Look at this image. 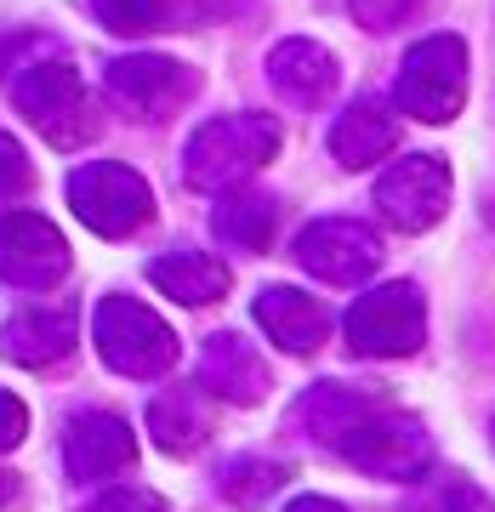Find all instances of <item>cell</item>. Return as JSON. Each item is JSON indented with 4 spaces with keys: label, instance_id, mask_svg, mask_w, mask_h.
<instances>
[{
    "label": "cell",
    "instance_id": "12",
    "mask_svg": "<svg viewBox=\"0 0 495 512\" xmlns=\"http://www.w3.org/2000/svg\"><path fill=\"white\" fill-rule=\"evenodd\" d=\"M74 342H80V313L74 308H52V302H35V308L12 313L0 325V353L23 370H46L57 359H69Z\"/></svg>",
    "mask_w": 495,
    "mask_h": 512
},
{
    "label": "cell",
    "instance_id": "2",
    "mask_svg": "<svg viewBox=\"0 0 495 512\" xmlns=\"http://www.w3.org/2000/svg\"><path fill=\"white\" fill-rule=\"evenodd\" d=\"M12 103L23 109V120L46 137L52 148H86L103 137V114H97V97L86 92L80 69L69 63H29L12 80Z\"/></svg>",
    "mask_w": 495,
    "mask_h": 512
},
{
    "label": "cell",
    "instance_id": "22",
    "mask_svg": "<svg viewBox=\"0 0 495 512\" xmlns=\"http://www.w3.org/2000/svg\"><path fill=\"white\" fill-rule=\"evenodd\" d=\"M274 222H279V205L262 200V194H228V200L211 211L217 239L222 245H234V251H268Z\"/></svg>",
    "mask_w": 495,
    "mask_h": 512
},
{
    "label": "cell",
    "instance_id": "21",
    "mask_svg": "<svg viewBox=\"0 0 495 512\" xmlns=\"http://www.w3.org/2000/svg\"><path fill=\"white\" fill-rule=\"evenodd\" d=\"M92 6L114 35H154V29H200L211 0H92Z\"/></svg>",
    "mask_w": 495,
    "mask_h": 512
},
{
    "label": "cell",
    "instance_id": "18",
    "mask_svg": "<svg viewBox=\"0 0 495 512\" xmlns=\"http://www.w3.org/2000/svg\"><path fill=\"white\" fill-rule=\"evenodd\" d=\"M148 433L165 456H194L211 439V393L205 387H165L148 404Z\"/></svg>",
    "mask_w": 495,
    "mask_h": 512
},
{
    "label": "cell",
    "instance_id": "20",
    "mask_svg": "<svg viewBox=\"0 0 495 512\" xmlns=\"http://www.w3.org/2000/svg\"><path fill=\"white\" fill-rule=\"evenodd\" d=\"M148 279L160 285L165 296H177L183 308H205V302H222L228 296V268H222L211 251H165L148 262Z\"/></svg>",
    "mask_w": 495,
    "mask_h": 512
},
{
    "label": "cell",
    "instance_id": "23",
    "mask_svg": "<svg viewBox=\"0 0 495 512\" xmlns=\"http://www.w3.org/2000/svg\"><path fill=\"white\" fill-rule=\"evenodd\" d=\"M285 484V467L279 461H262V456H239L222 467V495L239 501V507H262L268 495Z\"/></svg>",
    "mask_w": 495,
    "mask_h": 512
},
{
    "label": "cell",
    "instance_id": "25",
    "mask_svg": "<svg viewBox=\"0 0 495 512\" xmlns=\"http://www.w3.org/2000/svg\"><path fill=\"white\" fill-rule=\"evenodd\" d=\"M353 23H365L370 35H382V29H399L422 12V0H348Z\"/></svg>",
    "mask_w": 495,
    "mask_h": 512
},
{
    "label": "cell",
    "instance_id": "24",
    "mask_svg": "<svg viewBox=\"0 0 495 512\" xmlns=\"http://www.w3.org/2000/svg\"><path fill=\"white\" fill-rule=\"evenodd\" d=\"M29 188H35V165H29V154H23V143L12 131H0V205L23 200Z\"/></svg>",
    "mask_w": 495,
    "mask_h": 512
},
{
    "label": "cell",
    "instance_id": "17",
    "mask_svg": "<svg viewBox=\"0 0 495 512\" xmlns=\"http://www.w3.org/2000/svg\"><path fill=\"white\" fill-rule=\"evenodd\" d=\"M268 80H274V92L296 109H319L330 92H336V57L319 46V40H279L274 52H268Z\"/></svg>",
    "mask_w": 495,
    "mask_h": 512
},
{
    "label": "cell",
    "instance_id": "26",
    "mask_svg": "<svg viewBox=\"0 0 495 512\" xmlns=\"http://www.w3.org/2000/svg\"><path fill=\"white\" fill-rule=\"evenodd\" d=\"M92 512H171V507H165V495L143 490V484H120V490H109Z\"/></svg>",
    "mask_w": 495,
    "mask_h": 512
},
{
    "label": "cell",
    "instance_id": "19",
    "mask_svg": "<svg viewBox=\"0 0 495 512\" xmlns=\"http://www.w3.org/2000/svg\"><path fill=\"white\" fill-rule=\"evenodd\" d=\"M393 148H399V120L382 103H353L330 126V154H336V165H348V171H365V165L387 160Z\"/></svg>",
    "mask_w": 495,
    "mask_h": 512
},
{
    "label": "cell",
    "instance_id": "4",
    "mask_svg": "<svg viewBox=\"0 0 495 512\" xmlns=\"http://www.w3.org/2000/svg\"><path fill=\"white\" fill-rule=\"evenodd\" d=\"M393 103H399V114L422 120V126L456 120L461 103H467V46H461L456 35L416 40V46L404 52V63H399Z\"/></svg>",
    "mask_w": 495,
    "mask_h": 512
},
{
    "label": "cell",
    "instance_id": "29",
    "mask_svg": "<svg viewBox=\"0 0 495 512\" xmlns=\"http://www.w3.org/2000/svg\"><path fill=\"white\" fill-rule=\"evenodd\" d=\"M285 512H348V507H336V501H325V495H302V501H291Z\"/></svg>",
    "mask_w": 495,
    "mask_h": 512
},
{
    "label": "cell",
    "instance_id": "14",
    "mask_svg": "<svg viewBox=\"0 0 495 512\" xmlns=\"http://www.w3.org/2000/svg\"><path fill=\"white\" fill-rule=\"evenodd\" d=\"M63 461H69L74 478H114L137 461V439L131 427L109 410H92V416L69 421V439H63Z\"/></svg>",
    "mask_w": 495,
    "mask_h": 512
},
{
    "label": "cell",
    "instance_id": "6",
    "mask_svg": "<svg viewBox=\"0 0 495 512\" xmlns=\"http://www.w3.org/2000/svg\"><path fill=\"white\" fill-rule=\"evenodd\" d=\"M427 336V302L410 279L376 285L348 308V348L365 359H404Z\"/></svg>",
    "mask_w": 495,
    "mask_h": 512
},
{
    "label": "cell",
    "instance_id": "5",
    "mask_svg": "<svg viewBox=\"0 0 495 512\" xmlns=\"http://www.w3.org/2000/svg\"><path fill=\"white\" fill-rule=\"evenodd\" d=\"M69 205H74V217L86 222L92 234H103V239H126V234H137V228L154 217V194H148V183L120 160L80 165V171L69 177Z\"/></svg>",
    "mask_w": 495,
    "mask_h": 512
},
{
    "label": "cell",
    "instance_id": "28",
    "mask_svg": "<svg viewBox=\"0 0 495 512\" xmlns=\"http://www.w3.org/2000/svg\"><path fill=\"white\" fill-rule=\"evenodd\" d=\"M444 512H495V507H490V495H478L473 484H461L456 478V484L444 490Z\"/></svg>",
    "mask_w": 495,
    "mask_h": 512
},
{
    "label": "cell",
    "instance_id": "13",
    "mask_svg": "<svg viewBox=\"0 0 495 512\" xmlns=\"http://www.w3.org/2000/svg\"><path fill=\"white\" fill-rule=\"evenodd\" d=\"M200 387L228 404H262L268 399V365L239 330H217L200 353Z\"/></svg>",
    "mask_w": 495,
    "mask_h": 512
},
{
    "label": "cell",
    "instance_id": "8",
    "mask_svg": "<svg viewBox=\"0 0 495 512\" xmlns=\"http://www.w3.org/2000/svg\"><path fill=\"white\" fill-rule=\"evenodd\" d=\"M376 205L399 234H427L450 205V165L439 154H404L376 177Z\"/></svg>",
    "mask_w": 495,
    "mask_h": 512
},
{
    "label": "cell",
    "instance_id": "16",
    "mask_svg": "<svg viewBox=\"0 0 495 512\" xmlns=\"http://www.w3.org/2000/svg\"><path fill=\"white\" fill-rule=\"evenodd\" d=\"M257 325L262 336L274 342V348L285 353H319L330 336V313L313 302L308 291H296V285H268V291L257 296Z\"/></svg>",
    "mask_w": 495,
    "mask_h": 512
},
{
    "label": "cell",
    "instance_id": "10",
    "mask_svg": "<svg viewBox=\"0 0 495 512\" xmlns=\"http://www.w3.org/2000/svg\"><path fill=\"white\" fill-rule=\"evenodd\" d=\"M194 92H200V74L188 63H171V57L143 52V57L109 63V97L131 120H171Z\"/></svg>",
    "mask_w": 495,
    "mask_h": 512
},
{
    "label": "cell",
    "instance_id": "27",
    "mask_svg": "<svg viewBox=\"0 0 495 512\" xmlns=\"http://www.w3.org/2000/svg\"><path fill=\"white\" fill-rule=\"evenodd\" d=\"M23 433H29V410H23V399H12V393L0 387V456L18 450Z\"/></svg>",
    "mask_w": 495,
    "mask_h": 512
},
{
    "label": "cell",
    "instance_id": "1",
    "mask_svg": "<svg viewBox=\"0 0 495 512\" xmlns=\"http://www.w3.org/2000/svg\"><path fill=\"white\" fill-rule=\"evenodd\" d=\"M279 154V126L268 114H222L205 120L188 137L183 154V177L200 194H234L239 183H251L262 165Z\"/></svg>",
    "mask_w": 495,
    "mask_h": 512
},
{
    "label": "cell",
    "instance_id": "15",
    "mask_svg": "<svg viewBox=\"0 0 495 512\" xmlns=\"http://www.w3.org/2000/svg\"><path fill=\"white\" fill-rule=\"evenodd\" d=\"M376 410H387L376 387L319 382V387H308V393L296 399L291 421H296V427H308V439H319V444H342L353 427H365Z\"/></svg>",
    "mask_w": 495,
    "mask_h": 512
},
{
    "label": "cell",
    "instance_id": "11",
    "mask_svg": "<svg viewBox=\"0 0 495 512\" xmlns=\"http://www.w3.org/2000/svg\"><path fill=\"white\" fill-rule=\"evenodd\" d=\"M69 274V239L35 211H6L0 217V279L18 291H52Z\"/></svg>",
    "mask_w": 495,
    "mask_h": 512
},
{
    "label": "cell",
    "instance_id": "31",
    "mask_svg": "<svg viewBox=\"0 0 495 512\" xmlns=\"http://www.w3.org/2000/svg\"><path fill=\"white\" fill-rule=\"evenodd\" d=\"M490 433H495V427H490Z\"/></svg>",
    "mask_w": 495,
    "mask_h": 512
},
{
    "label": "cell",
    "instance_id": "3",
    "mask_svg": "<svg viewBox=\"0 0 495 512\" xmlns=\"http://www.w3.org/2000/svg\"><path fill=\"white\" fill-rule=\"evenodd\" d=\"M92 342L103 353V365L114 376H131V382H154V376H171L177 370V330L165 325L154 308L131 302V296H109L97 302V319H92Z\"/></svg>",
    "mask_w": 495,
    "mask_h": 512
},
{
    "label": "cell",
    "instance_id": "9",
    "mask_svg": "<svg viewBox=\"0 0 495 512\" xmlns=\"http://www.w3.org/2000/svg\"><path fill=\"white\" fill-rule=\"evenodd\" d=\"M296 262L325 285H365L382 262V239L353 217H319L296 234Z\"/></svg>",
    "mask_w": 495,
    "mask_h": 512
},
{
    "label": "cell",
    "instance_id": "30",
    "mask_svg": "<svg viewBox=\"0 0 495 512\" xmlns=\"http://www.w3.org/2000/svg\"><path fill=\"white\" fill-rule=\"evenodd\" d=\"M12 495H18V473H6V467H0V507H6Z\"/></svg>",
    "mask_w": 495,
    "mask_h": 512
},
{
    "label": "cell",
    "instance_id": "7",
    "mask_svg": "<svg viewBox=\"0 0 495 512\" xmlns=\"http://www.w3.org/2000/svg\"><path fill=\"white\" fill-rule=\"evenodd\" d=\"M342 456L370 478H422L433 467V439H427V427L416 416H404V410H376L365 427H353L348 439L336 444Z\"/></svg>",
    "mask_w": 495,
    "mask_h": 512
}]
</instances>
